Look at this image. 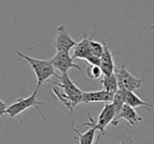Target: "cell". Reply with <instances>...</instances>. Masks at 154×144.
I'll return each instance as SVG.
<instances>
[{"label":"cell","mask_w":154,"mask_h":144,"mask_svg":"<svg viewBox=\"0 0 154 144\" xmlns=\"http://www.w3.org/2000/svg\"><path fill=\"white\" fill-rule=\"evenodd\" d=\"M122 119L125 121H127L131 126H135L137 123L143 121V118L137 114L135 108L127 103L124 104V106H122V110H120L118 116L112 121V125H113L114 127L117 126V124L119 123V121L122 120Z\"/></svg>","instance_id":"52a82bcc"},{"label":"cell","mask_w":154,"mask_h":144,"mask_svg":"<svg viewBox=\"0 0 154 144\" xmlns=\"http://www.w3.org/2000/svg\"><path fill=\"white\" fill-rule=\"evenodd\" d=\"M126 95H127V91H125V89H118V91L114 94L112 103H113L114 107H115V112H116L115 118L118 116L122 107L124 106V104L126 103Z\"/></svg>","instance_id":"9a60e30c"},{"label":"cell","mask_w":154,"mask_h":144,"mask_svg":"<svg viewBox=\"0 0 154 144\" xmlns=\"http://www.w3.org/2000/svg\"><path fill=\"white\" fill-rule=\"evenodd\" d=\"M126 103L129 104V105L133 106L134 108L137 107H145L147 108L148 110H154V105L153 104L147 103L146 101L141 100L134 92H130L127 91V95H126Z\"/></svg>","instance_id":"7c38bea8"},{"label":"cell","mask_w":154,"mask_h":144,"mask_svg":"<svg viewBox=\"0 0 154 144\" xmlns=\"http://www.w3.org/2000/svg\"><path fill=\"white\" fill-rule=\"evenodd\" d=\"M86 74L88 78L93 79V80H97L103 77V70L100 68V65H96V64H89V68H87Z\"/></svg>","instance_id":"2e32d148"},{"label":"cell","mask_w":154,"mask_h":144,"mask_svg":"<svg viewBox=\"0 0 154 144\" xmlns=\"http://www.w3.org/2000/svg\"><path fill=\"white\" fill-rule=\"evenodd\" d=\"M51 62L55 68V70H57L61 74L68 73V70L71 68H76L77 70L82 72L80 66L74 62V58L72 57V55H70V52L57 51V53L51 59Z\"/></svg>","instance_id":"8992f818"},{"label":"cell","mask_w":154,"mask_h":144,"mask_svg":"<svg viewBox=\"0 0 154 144\" xmlns=\"http://www.w3.org/2000/svg\"><path fill=\"white\" fill-rule=\"evenodd\" d=\"M76 41L69 35L68 31H66L64 26H59L57 28V36H56L55 42V49L57 51H66L70 52L73 47L76 45Z\"/></svg>","instance_id":"ba28073f"},{"label":"cell","mask_w":154,"mask_h":144,"mask_svg":"<svg viewBox=\"0 0 154 144\" xmlns=\"http://www.w3.org/2000/svg\"><path fill=\"white\" fill-rule=\"evenodd\" d=\"M100 83L103 84V89H106L107 92H110L112 94H115L118 91V83H117V78H116L115 73L109 75V76H103L100 78Z\"/></svg>","instance_id":"4fadbf2b"},{"label":"cell","mask_w":154,"mask_h":144,"mask_svg":"<svg viewBox=\"0 0 154 144\" xmlns=\"http://www.w3.org/2000/svg\"><path fill=\"white\" fill-rule=\"evenodd\" d=\"M57 78L59 82H52L55 84L53 87V94L72 115L75 106L82 103L84 92L75 85V83L69 77L68 73H63L61 76H57Z\"/></svg>","instance_id":"6da1fadb"},{"label":"cell","mask_w":154,"mask_h":144,"mask_svg":"<svg viewBox=\"0 0 154 144\" xmlns=\"http://www.w3.org/2000/svg\"><path fill=\"white\" fill-rule=\"evenodd\" d=\"M38 91H39V88L36 87V89L33 92L32 95H30L26 98H19V99L16 100L14 103H12L11 105L8 106L7 115L10 117V119L18 117L21 112H23L24 110H26L28 108H32V107L36 108V110L40 112L41 117H42L43 119H45L43 114L40 110V105H43V103L41 101L37 100V93H38Z\"/></svg>","instance_id":"277c9868"},{"label":"cell","mask_w":154,"mask_h":144,"mask_svg":"<svg viewBox=\"0 0 154 144\" xmlns=\"http://www.w3.org/2000/svg\"><path fill=\"white\" fill-rule=\"evenodd\" d=\"M114 55L111 53L108 47V45L105 43V50H103V55L100 56V68L103 70V76H109V75L115 73V64H114Z\"/></svg>","instance_id":"8fae6325"},{"label":"cell","mask_w":154,"mask_h":144,"mask_svg":"<svg viewBox=\"0 0 154 144\" xmlns=\"http://www.w3.org/2000/svg\"><path fill=\"white\" fill-rule=\"evenodd\" d=\"M15 54L20 57L21 59L26 60L30 66L32 68L33 72H34L35 76L37 78V86L40 88V86L49 80L51 77H56L57 78L58 75L56 74V70L54 65L52 64L51 60H45V59H37V58H33L30 56L26 55L23 53H20L19 51H15Z\"/></svg>","instance_id":"7a4b0ae2"},{"label":"cell","mask_w":154,"mask_h":144,"mask_svg":"<svg viewBox=\"0 0 154 144\" xmlns=\"http://www.w3.org/2000/svg\"><path fill=\"white\" fill-rule=\"evenodd\" d=\"M90 46H91V52H92L93 55L97 56V57H100L103 55V50H105V43H100L98 41H93L92 38H91Z\"/></svg>","instance_id":"e0dca14e"},{"label":"cell","mask_w":154,"mask_h":144,"mask_svg":"<svg viewBox=\"0 0 154 144\" xmlns=\"http://www.w3.org/2000/svg\"><path fill=\"white\" fill-rule=\"evenodd\" d=\"M90 37L87 36L86 33H84V37L82 39L77 42L76 45L73 47V54L72 57L74 59H82L86 60L89 56L93 55L92 52H91V46H90Z\"/></svg>","instance_id":"30bf717a"},{"label":"cell","mask_w":154,"mask_h":144,"mask_svg":"<svg viewBox=\"0 0 154 144\" xmlns=\"http://www.w3.org/2000/svg\"><path fill=\"white\" fill-rule=\"evenodd\" d=\"M72 129H73V131L77 135L76 137H75V139L78 140V142H79L80 144H91L94 142L95 131H96V128H95V127L91 126L90 128L84 134H80L79 131H78V129L74 128V127H72Z\"/></svg>","instance_id":"5bb4252c"},{"label":"cell","mask_w":154,"mask_h":144,"mask_svg":"<svg viewBox=\"0 0 154 144\" xmlns=\"http://www.w3.org/2000/svg\"><path fill=\"white\" fill-rule=\"evenodd\" d=\"M7 108L8 105L0 99V117H5L7 115Z\"/></svg>","instance_id":"ac0fdd59"},{"label":"cell","mask_w":154,"mask_h":144,"mask_svg":"<svg viewBox=\"0 0 154 144\" xmlns=\"http://www.w3.org/2000/svg\"><path fill=\"white\" fill-rule=\"evenodd\" d=\"M151 30H154V26H151Z\"/></svg>","instance_id":"d6986e66"},{"label":"cell","mask_w":154,"mask_h":144,"mask_svg":"<svg viewBox=\"0 0 154 144\" xmlns=\"http://www.w3.org/2000/svg\"><path fill=\"white\" fill-rule=\"evenodd\" d=\"M114 97V94L107 92L106 89H100V91H94V92H84L82 93V103L89 104L92 102H105L109 103L112 102Z\"/></svg>","instance_id":"9c48e42d"},{"label":"cell","mask_w":154,"mask_h":144,"mask_svg":"<svg viewBox=\"0 0 154 144\" xmlns=\"http://www.w3.org/2000/svg\"><path fill=\"white\" fill-rule=\"evenodd\" d=\"M115 115H116L115 107H114V105H113L112 102H109V103L105 104V106H103L101 112L99 114L98 119H97L96 122H95L94 119L92 118V116L90 115V112H87V116H88V118H89V122L84 123V124H82L80 126L95 127L96 130L99 131V136L96 140V141H98V139L100 138V135L103 136V137H106V136L108 135L107 131H106V128H107L108 125H109L110 123H112V121L114 120Z\"/></svg>","instance_id":"3957f363"},{"label":"cell","mask_w":154,"mask_h":144,"mask_svg":"<svg viewBox=\"0 0 154 144\" xmlns=\"http://www.w3.org/2000/svg\"><path fill=\"white\" fill-rule=\"evenodd\" d=\"M115 75H116V78H117L118 88L119 89L135 92L136 89L140 88L141 84H143V80L133 76L126 68L125 64H122L118 68H116Z\"/></svg>","instance_id":"5b68a950"}]
</instances>
